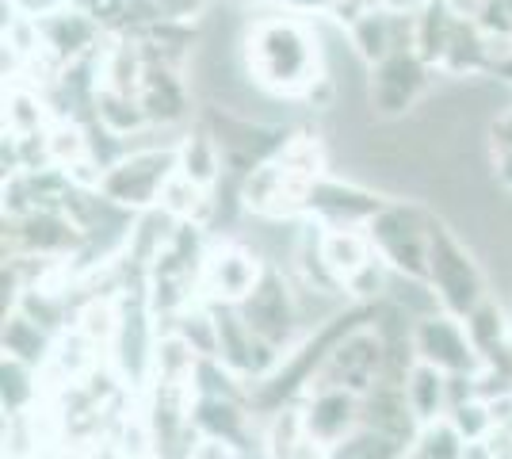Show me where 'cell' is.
I'll list each match as a JSON object with an SVG mask.
<instances>
[{
  "label": "cell",
  "mask_w": 512,
  "mask_h": 459,
  "mask_svg": "<svg viewBox=\"0 0 512 459\" xmlns=\"http://www.w3.org/2000/svg\"><path fill=\"white\" fill-rule=\"evenodd\" d=\"M245 69L249 81L279 96H310L321 85L318 35L295 16L256 20L245 35Z\"/></svg>",
  "instance_id": "1"
},
{
  "label": "cell",
  "mask_w": 512,
  "mask_h": 459,
  "mask_svg": "<svg viewBox=\"0 0 512 459\" xmlns=\"http://www.w3.org/2000/svg\"><path fill=\"white\" fill-rule=\"evenodd\" d=\"M321 169H325V153H321L318 138H291L268 165H260L253 176H245L241 199L260 219L306 215L310 192L325 176Z\"/></svg>",
  "instance_id": "2"
},
{
  "label": "cell",
  "mask_w": 512,
  "mask_h": 459,
  "mask_svg": "<svg viewBox=\"0 0 512 459\" xmlns=\"http://www.w3.org/2000/svg\"><path fill=\"white\" fill-rule=\"evenodd\" d=\"M428 287L451 318H470L486 303L482 268L440 219H428Z\"/></svg>",
  "instance_id": "3"
},
{
  "label": "cell",
  "mask_w": 512,
  "mask_h": 459,
  "mask_svg": "<svg viewBox=\"0 0 512 459\" xmlns=\"http://www.w3.org/2000/svg\"><path fill=\"white\" fill-rule=\"evenodd\" d=\"M386 375V337L371 326H356L337 349L325 356L318 375L310 379V391H352L371 394Z\"/></svg>",
  "instance_id": "4"
},
{
  "label": "cell",
  "mask_w": 512,
  "mask_h": 459,
  "mask_svg": "<svg viewBox=\"0 0 512 459\" xmlns=\"http://www.w3.org/2000/svg\"><path fill=\"white\" fill-rule=\"evenodd\" d=\"M367 238L375 245L379 261L417 284H428V215H421L417 207L386 203L367 222Z\"/></svg>",
  "instance_id": "5"
},
{
  "label": "cell",
  "mask_w": 512,
  "mask_h": 459,
  "mask_svg": "<svg viewBox=\"0 0 512 459\" xmlns=\"http://www.w3.org/2000/svg\"><path fill=\"white\" fill-rule=\"evenodd\" d=\"M180 169L176 150H142L130 153L123 161L107 165V173L100 176V196L115 207L127 211H146L153 203H161V192L169 188V180Z\"/></svg>",
  "instance_id": "6"
},
{
  "label": "cell",
  "mask_w": 512,
  "mask_h": 459,
  "mask_svg": "<svg viewBox=\"0 0 512 459\" xmlns=\"http://www.w3.org/2000/svg\"><path fill=\"white\" fill-rule=\"evenodd\" d=\"M237 314L256 333V341H264L279 356H287L283 349L291 345L299 310H295V299H291V291H287V284H283V276H279L276 268H264L260 272L256 287L237 303Z\"/></svg>",
  "instance_id": "7"
},
{
  "label": "cell",
  "mask_w": 512,
  "mask_h": 459,
  "mask_svg": "<svg viewBox=\"0 0 512 459\" xmlns=\"http://www.w3.org/2000/svg\"><path fill=\"white\" fill-rule=\"evenodd\" d=\"M413 352L444 375H478L486 368L482 352L474 349L463 318L451 314H428L413 326Z\"/></svg>",
  "instance_id": "8"
},
{
  "label": "cell",
  "mask_w": 512,
  "mask_h": 459,
  "mask_svg": "<svg viewBox=\"0 0 512 459\" xmlns=\"http://www.w3.org/2000/svg\"><path fill=\"white\" fill-rule=\"evenodd\" d=\"M428 85V62L417 46H402L371 66V108L379 119H402Z\"/></svg>",
  "instance_id": "9"
},
{
  "label": "cell",
  "mask_w": 512,
  "mask_h": 459,
  "mask_svg": "<svg viewBox=\"0 0 512 459\" xmlns=\"http://www.w3.org/2000/svg\"><path fill=\"white\" fill-rule=\"evenodd\" d=\"M383 207V196H375L367 188H356V184H341V180L321 176L318 184H314V192H310L306 215L325 219V226H360V230H367V222L375 219Z\"/></svg>",
  "instance_id": "10"
},
{
  "label": "cell",
  "mask_w": 512,
  "mask_h": 459,
  "mask_svg": "<svg viewBox=\"0 0 512 459\" xmlns=\"http://www.w3.org/2000/svg\"><path fill=\"white\" fill-rule=\"evenodd\" d=\"M260 261H256L249 249H237V245H218L203 257V276L199 287L218 299V303H241L260 280Z\"/></svg>",
  "instance_id": "11"
},
{
  "label": "cell",
  "mask_w": 512,
  "mask_h": 459,
  "mask_svg": "<svg viewBox=\"0 0 512 459\" xmlns=\"http://www.w3.org/2000/svg\"><path fill=\"white\" fill-rule=\"evenodd\" d=\"M138 100H142V111L150 123H176L188 115V88L180 81L176 66L150 50H146V77H142Z\"/></svg>",
  "instance_id": "12"
},
{
  "label": "cell",
  "mask_w": 512,
  "mask_h": 459,
  "mask_svg": "<svg viewBox=\"0 0 512 459\" xmlns=\"http://www.w3.org/2000/svg\"><path fill=\"white\" fill-rule=\"evenodd\" d=\"M12 241L23 245L27 253H43V257H54V253H69L77 241H81V226L69 219V215H58L50 207H31L27 215H16L12 219Z\"/></svg>",
  "instance_id": "13"
},
{
  "label": "cell",
  "mask_w": 512,
  "mask_h": 459,
  "mask_svg": "<svg viewBox=\"0 0 512 459\" xmlns=\"http://www.w3.org/2000/svg\"><path fill=\"white\" fill-rule=\"evenodd\" d=\"M318 253L321 264L329 268V276L341 287H348V280H356L363 268L379 257L367 230H360V226H325L318 234Z\"/></svg>",
  "instance_id": "14"
},
{
  "label": "cell",
  "mask_w": 512,
  "mask_h": 459,
  "mask_svg": "<svg viewBox=\"0 0 512 459\" xmlns=\"http://www.w3.org/2000/svg\"><path fill=\"white\" fill-rule=\"evenodd\" d=\"M356 398L360 394L352 391H310V406L302 410L306 437L314 444H325V448L341 444L348 437V429L356 425V414H360Z\"/></svg>",
  "instance_id": "15"
},
{
  "label": "cell",
  "mask_w": 512,
  "mask_h": 459,
  "mask_svg": "<svg viewBox=\"0 0 512 459\" xmlns=\"http://www.w3.org/2000/svg\"><path fill=\"white\" fill-rule=\"evenodd\" d=\"M35 27H39V50H54L58 58H77L81 50H88L92 46V39H96V31H100V23L92 20L88 12H65V8H58V12H46V16H39L35 20Z\"/></svg>",
  "instance_id": "16"
},
{
  "label": "cell",
  "mask_w": 512,
  "mask_h": 459,
  "mask_svg": "<svg viewBox=\"0 0 512 459\" xmlns=\"http://www.w3.org/2000/svg\"><path fill=\"white\" fill-rule=\"evenodd\" d=\"M176 157H180V169L176 173L184 176V180H192L195 188H203V192H211L214 184H218V176H222V146H218V138H214L207 127H195L180 138V146H176Z\"/></svg>",
  "instance_id": "17"
},
{
  "label": "cell",
  "mask_w": 512,
  "mask_h": 459,
  "mask_svg": "<svg viewBox=\"0 0 512 459\" xmlns=\"http://www.w3.org/2000/svg\"><path fill=\"white\" fill-rule=\"evenodd\" d=\"M448 387V375L440 372V368H432V364H425V360H417L409 368L406 402L421 425H432V421L444 417V410H448Z\"/></svg>",
  "instance_id": "18"
},
{
  "label": "cell",
  "mask_w": 512,
  "mask_h": 459,
  "mask_svg": "<svg viewBox=\"0 0 512 459\" xmlns=\"http://www.w3.org/2000/svg\"><path fill=\"white\" fill-rule=\"evenodd\" d=\"M192 425H199L211 440H226V444H241L245 437V414L230 398H199V406L192 410Z\"/></svg>",
  "instance_id": "19"
},
{
  "label": "cell",
  "mask_w": 512,
  "mask_h": 459,
  "mask_svg": "<svg viewBox=\"0 0 512 459\" xmlns=\"http://www.w3.org/2000/svg\"><path fill=\"white\" fill-rule=\"evenodd\" d=\"M46 341L39 326L31 322V318H23V314H8L4 318V352L12 356V360H20V364H39L46 356Z\"/></svg>",
  "instance_id": "20"
},
{
  "label": "cell",
  "mask_w": 512,
  "mask_h": 459,
  "mask_svg": "<svg viewBox=\"0 0 512 459\" xmlns=\"http://www.w3.org/2000/svg\"><path fill=\"white\" fill-rule=\"evenodd\" d=\"M467 322V333L470 341H474V349L482 352V360H490L493 352L505 345V337H509V326H505V314L497 310V306L486 299V303L478 306L470 318H463Z\"/></svg>",
  "instance_id": "21"
},
{
  "label": "cell",
  "mask_w": 512,
  "mask_h": 459,
  "mask_svg": "<svg viewBox=\"0 0 512 459\" xmlns=\"http://www.w3.org/2000/svg\"><path fill=\"white\" fill-rule=\"evenodd\" d=\"M451 425L463 433L467 444H478V440L486 437V429L493 425V410L490 406H482V402H455L451 406Z\"/></svg>",
  "instance_id": "22"
},
{
  "label": "cell",
  "mask_w": 512,
  "mask_h": 459,
  "mask_svg": "<svg viewBox=\"0 0 512 459\" xmlns=\"http://www.w3.org/2000/svg\"><path fill=\"white\" fill-rule=\"evenodd\" d=\"M203 4L207 0H157V8H161L165 20H188L195 12H203Z\"/></svg>",
  "instance_id": "23"
},
{
  "label": "cell",
  "mask_w": 512,
  "mask_h": 459,
  "mask_svg": "<svg viewBox=\"0 0 512 459\" xmlns=\"http://www.w3.org/2000/svg\"><path fill=\"white\" fill-rule=\"evenodd\" d=\"M497 180L512 188V150H497Z\"/></svg>",
  "instance_id": "24"
},
{
  "label": "cell",
  "mask_w": 512,
  "mask_h": 459,
  "mask_svg": "<svg viewBox=\"0 0 512 459\" xmlns=\"http://www.w3.org/2000/svg\"><path fill=\"white\" fill-rule=\"evenodd\" d=\"M287 4H306V8H333V0H287Z\"/></svg>",
  "instance_id": "25"
}]
</instances>
